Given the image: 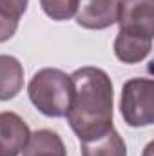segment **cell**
Returning a JSON list of instances; mask_svg holds the SVG:
<instances>
[{"label":"cell","mask_w":154,"mask_h":156,"mask_svg":"<svg viewBox=\"0 0 154 156\" xmlns=\"http://www.w3.org/2000/svg\"><path fill=\"white\" fill-rule=\"evenodd\" d=\"M152 38L120 31L114 38V55L123 64H140L151 55Z\"/></svg>","instance_id":"52a82bcc"},{"label":"cell","mask_w":154,"mask_h":156,"mask_svg":"<svg viewBox=\"0 0 154 156\" xmlns=\"http://www.w3.org/2000/svg\"><path fill=\"white\" fill-rule=\"evenodd\" d=\"M80 147L82 156H127V145L114 127L94 140L80 142Z\"/></svg>","instance_id":"30bf717a"},{"label":"cell","mask_w":154,"mask_h":156,"mask_svg":"<svg viewBox=\"0 0 154 156\" xmlns=\"http://www.w3.org/2000/svg\"><path fill=\"white\" fill-rule=\"evenodd\" d=\"M31 131L24 118L13 111L0 113V156H18Z\"/></svg>","instance_id":"8992f818"},{"label":"cell","mask_w":154,"mask_h":156,"mask_svg":"<svg viewBox=\"0 0 154 156\" xmlns=\"http://www.w3.org/2000/svg\"><path fill=\"white\" fill-rule=\"evenodd\" d=\"M120 0H78L76 22L83 29L102 31L116 24Z\"/></svg>","instance_id":"5b68a950"},{"label":"cell","mask_w":154,"mask_h":156,"mask_svg":"<svg viewBox=\"0 0 154 156\" xmlns=\"http://www.w3.org/2000/svg\"><path fill=\"white\" fill-rule=\"evenodd\" d=\"M120 113L131 127H149L154 123V80L131 78L121 87Z\"/></svg>","instance_id":"3957f363"},{"label":"cell","mask_w":154,"mask_h":156,"mask_svg":"<svg viewBox=\"0 0 154 156\" xmlns=\"http://www.w3.org/2000/svg\"><path fill=\"white\" fill-rule=\"evenodd\" d=\"M16 29H18V20H13V18L0 13V44L13 38Z\"/></svg>","instance_id":"4fadbf2b"},{"label":"cell","mask_w":154,"mask_h":156,"mask_svg":"<svg viewBox=\"0 0 154 156\" xmlns=\"http://www.w3.org/2000/svg\"><path fill=\"white\" fill-rule=\"evenodd\" d=\"M22 156H67V149L58 133L51 129H38L29 134Z\"/></svg>","instance_id":"ba28073f"},{"label":"cell","mask_w":154,"mask_h":156,"mask_svg":"<svg viewBox=\"0 0 154 156\" xmlns=\"http://www.w3.org/2000/svg\"><path fill=\"white\" fill-rule=\"evenodd\" d=\"M116 22L120 26V31L152 38L154 0H120Z\"/></svg>","instance_id":"277c9868"},{"label":"cell","mask_w":154,"mask_h":156,"mask_svg":"<svg viewBox=\"0 0 154 156\" xmlns=\"http://www.w3.org/2000/svg\"><path fill=\"white\" fill-rule=\"evenodd\" d=\"M29 0H0V13L13 18L20 20V16L27 11Z\"/></svg>","instance_id":"7c38bea8"},{"label":"cell","mask_w":154,"mask_h":156,"mask_svg":"<svg viewBox=\"0 0 154 156\" xmlns=\"http://www.w3.org/2000/svg\"><path fill=\"white\" fill-rule=\"evenodd\" d=\"M73 96L67 109V122L80 142L94 140L113 129L114 89L109 75L93 66L76 69L71 75Z\"/></svg>","instance_id":"6da1fadb"},{"label":"cell","mask_w":154,"mask_h":156,"mask_svg":"<svg viewBox=\"0 0 154 156\" xmlns=\"http://www.w3.org/2000/svg\"><path fill=\"white\" fill-rule=\"evenodd\" d=\"M24 87V67L16 56L0 55V102L13 100Z\"/></svg>","instance_id":"9c48e42d"},{"label":"cell","mask_w":154,"mask_h":156,"mask_svg":"<svg viewBox=\"0 0 154 156\" xmlns=\"http://www.w3.org/2000/svg\"><path fill=\"white\" fill-rule=\"evenodd\" d=\"M27 94L31 104L44 116L62 118L67 115L71 96H73V82L67 73L56 67H44L31 78L27 85Z\"/></svg>","instance_id":"7a4b0ae2"},{"label":"cell","mask_w":154,"mask_h":156,"mask_svg":"<svg viewBox=\"0 0 154 156\" xmlns=\"http://www.w3.org/2000/svg\"><path fill=\"white\" fill-rule=\"evenodd\" d=\"M40 5L54 22H65L76 15L78 0H40Z\"/></svg>","instance_id":"8fae6325"}]
</instances>
